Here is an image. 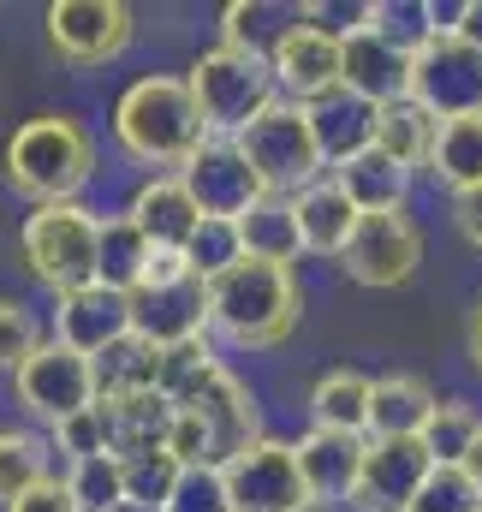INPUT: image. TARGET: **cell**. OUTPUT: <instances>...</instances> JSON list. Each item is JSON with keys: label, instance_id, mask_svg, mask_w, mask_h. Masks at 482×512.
Wrapping results in <instances>:
<instances>
[{"label": "cell", "instance_id": "6da1fadb", "mask_svg": "<svg viewBox=\"0 0 482 512\" xmlns=\"http://www.w3.org/2000/svg\"><path fill=\"white\" fill-rule=\"evenodd\" d=\"M304 316V286L292 268L274 262H250L227 268L221 280H209V334H221L239 352H274L292 340Z\"/></svg>", "mask_w": 482, "mask_h": 512}, {"label": "cell", "instance_id": "7a4b0ae2", "mask_svg": "<svg viewBox=\"0 0 482 512\" xmlns=\"http://www.w3.org/2000/svg\"><path fill=\"white\" fill-rule=\"evenodd\" d=\"M114 137L137 167H155V173H179L203 143L209 126L197 114V96L185 78L173 72H149L114 102Z\"/></svg>", "mask_w": 482, "mask_h": 512}, {"label": "cell", "instance_id": "3957f363", "mask_svg": "<svg viewBox=\"0 0 482 512\" xmlns=\"http://www.w3.org/2000/svg\"><path fill=\"white\" fill-rule=\"evenodd\" d=\"M6 191L24 203H78V191L96 173V137L78 114H36L6 137Z\"/></svg>", "mask_w": 482, "mask_h": 512}, {"label": "cell", "instance_id": "277c9868", "mask_svg": "<svg viewBox=\"0 0 482 512\" xmlns=\"http://www.w3.org/2000/svg\"><path fill=\"white\" fill-rule=\"evenodd\" d=\"M18 262L36 286H48L54 298L84 292L102 280V215L84 203H48L30 209L18 227Z\"/></svg>", "mask_w": 482, "mask_h": 512}, {"label": "cell", "instance_id": "5b68a950", "mask_svg": "<svg viewBox=\"0 0 482 512\" xmlns=\"http://www.w3.org/2000/svg\"><path fill=\"white\" fill-rule=\"evenodd\" d=\"M185 84L197 96V114H203L209 137H239L274 102H286L280 96V78H274V66H268L262 48H227L221 42V48H209V54H197L185 66Z\"/></svg>", "mask_w": 482, "mask_h": 512}, {"label": "cell", "instance_id": "8992f818", "mask_svg": "<svg viewBox=\"0 0 482 512\" xmlns=\"http://www.w3.org/2000/svg\"><path fill=\"white\" fill-rule=\"evenodd\" d=\"M239 149L250 155L268 197H298V191L328 179V155L316 143L310 108H298V102H274L256 126L239 131Z\"/></svg>", "mask_w": 482, "mask_h": 512}, {"label": "cell", "instance_id": "52a82bcc", "mask_svg": "<svg viewBox=\"0 0 482 512\" xmlns=\"http://www.w3.org/2000/svg\"><path fill=\"white\" fill-rule=\"evenodd\" d=\"M268 66L280 78V96L298 108H316L340 90L346 72V36L334 24H316L310 12H298L292 24H280V36L268 42Z\"/></svg>", "mask_w": 482, "mask_h": 512}, {"label": "cell", "instance_id": "ba28073f", "mask_svg": "<svg viewBox=\"0 0 482 512\" xmlns=\"http://www.w3.org/2000/svg\"><path fill=\"white\" fill-rule=\"evenodd\" d=\"M411 102L423 114L447 120H477L482 114V48L459 42L453 30H441L417 60H411Z\"/></svg>", "mask_w": 482, "mask_h": 512}, {"label": "cell", "instance_id": "9c48e42d", "mask_svg": "<svg viewBox=\"0 0 482 512\" xmlns=\"http://www.w3.org/2000/svg\"><path fill=\"white\" fill-rule=\"evenodd\" d=\"M18 405L30 411V417H42L48 429L54 423H66V417H78V411H90V405H102V387H96V358H84V352H72V346H60V340H48L18 376Z\"/></svg>", "mask_w": 482, "mask_h": 512}, {"label": "cell", "instance_id": "30bf717a", "mask_svg": "<svg viewBox=\"0 0 482 512\" xmlns=\"http://www.w3.org/2000/svg\"><path fill=\"white\" fill-rule=\"evenodd\" d=\"M221 471H227V489H233V507L239 512L310 507V483H304V465H298V441L262 435V441L244 447L239 459H227Z\"/></svg>", "mask_w": 482, "mask_h": 512}, {"label": "cell", "instance_id": "8fae6325", "mask_svg": "<svg viewBox=\"0 0 482 512\" xmlns=\"http://www.w3.org/2000/svg\"><path fill=\"white\" fill-rule=\"evenodd\" d=\"M191 203L203 209V221H244L268 191L250 167V155L239 149V137H209L185 167H179Z\"/></svg>", "mask_w": 482, "mask_h": 512}, {"label": "cell", "instance_id": "7c38bea8", "mask_svg": "<svg viewBox=\"0 0 482 512\" xmlns=\"http://www.w3.org/2000/svg\"><path fill=\"white\" fill-rule=\"evenodd\" d=\"M125 42H131V6L125 0H54L48 6V48L78 72L120 60Z\"/></svg>", "mask_w": 482, "mask_h": 512}, {"label": "cell", "instance_id": "4fadbf2b", "mask_svg": "<svg viewBox=\"0 0 482 512\" xmlns=\"http://www.w3.org/2000/svg\"><path fill=\"white\" fill-rule=\"evenodd\" d=\"M423 262V227L411 221V209H393V215H363L352 245L340 256L346 280H358L369 292H387V286H405Z\"/></svg>", "mask_w": 482, "mask_h": 512}, {"label": "cell", "instance_id": "5bb4252c", "mask_svg": "<svg viewBox=\"0 0 482 512\" xmlns=\"http://www.w3.org/2000/svg\"><path fill=\"white\" fill-rule=\"evenodd\" d=\"M131 334L173 352L191 340H209V280L179 274V280H143L131 292Z\"/></svg>", "mask_w": 482, "mask_h": 512}, {"label": "cell", "instance_id": "9a60e30c", "mask_svg": "<svg viewBox=\"0 0 482 512\" xmlns=\"http://www.w3.org/2000/svg\"><path fill=\"white\" fill-rule=\"evenodd\" d=\"M179 411H191V417L209 429V441H215V465L239 459L250 441H262V405H256V393H250L227 364H215L203 382L191 387V393L179 399Z\"/></svg>", "mask_w": 482, "mask_h": 512}, {"label": "cell", "instance_id": "2e32d148", "mask_svg": "<svg viewBox=\"0 0 482 512\" xmlns=\"http://www.w3.org/2000/svg\"><path fill=\"white\" fill-rule=\"evenodd\" d=\"M435 471V453L423 435L411 441H369V459H363V477H358V495L352 507L358 512H411L423 483Z\"/></svg>", "mask_w": 482, "mask_h": 512}, {"label": "cell", "instance_id": "e0dca14e", "mask_svg": "<svg viewBox=\"0 0 482 512\" xmlns=\"http://www.w3.org/2000/svg\"><path fill=\"white\" fill-rule=\"evenodd\" d=\"M125 221H131L155 251H179L185 256V245H191L197 227H203V209L191 203V191H185L179 173H149V179L131 191Z\"/></svg>", "mask_w": 482, "mask_h": 512}, {"label": "cell", "instance_id": "ac0fdd59", "mask_svg": "<svg viewBox=\"0 0 482 512\" xmlns=\"http://www.w3.org/2000/svg\"><path fill=\"white\" fill-rule=\"evenodd\" d=\"M131 334V298L108 292V286H84V292H66L54 298V340L84 352V358H102L108 346H120Z\"/></svg>", "mask_w": 482, "mask_h": 512}, {"label": "cell", "instance_id": "d6986e66", "mask_svg": "<svg viewBox=\"0 0 482 512\" xmlns=\"http://www.w3.org/2000/svg\"><path fill=\"white\" fill-rule=\"evenodd\" d=\"M340 90L358 96L369 108H393L411 96V54H399L393 42H381L369 24H358L346 36V72H340Z\"/></svg>", "mask_w": 482, "mask_h": 512}, {"label": "cell", "instance_id": "ffe728a7", "mask_svg": "<svg viewBox=\"0 0 482 512\" xmlns=\"http://www.w3.org/2000/svg\"><path fill=\"white\" fill-rule=\"evenodd\" d=\"M363 459H369V435H334V429H310L298 441V465H304V483H310V501L322 507H340L358 495Z\"/></svg>", "mask_w": 482, "mask_h": 512}, {"label": "cell", "instance_id": "44dd1931", "mask_svg": "<svg viewBox=\"0 0 482 512\" xmlns=\"http://www.w3.org/2000/svg\"><path fill=\"white\" fill-rule=\"evenodd\" d=\"M173 399L167 393H143V399H102V423H108V453L131 465L149 453H167L173 435Z\"/></svg>", "mask_w": 482, "mask_h": 512}, {"label": "cell", "instance_id": "7402d4cb", "mask_svg": "<svg viewBox=\"0 0 482 512\" xmlns=\"http://www.w3.org/2000/svg\"><path fill=\"white\" fill-rule=\"evenodd\" d=\"M435 405H441V393L423 382V376H411V370H387V376H375L369 441H411V435H423L429 417H435Z\"/></svg>", "mask_w": 482, "mask_h": 512}, {"label": "cell", "instance_id": "603a6c76", "mask_svg": "<svg viewBox=\"0 0 482 512\" xmlns=\"http://www.w3.org/2000/svg\"><path fill=\"white\" fill-rule=\"evenodd\" d=\"M292 209H298V233H304V251L310 256H346L352 245V233H358V203L334 185V173L322 179V185H310V191H298L292 197Z\"/></svg>", "mask_w": 482, "mask_h": 512}, {"label": "cell", "instance_id": "cb8c5ba5", "mask_svg": "<svg viewBox=\"0 0 482 512\" xmlns=\"http://www.w3.org/2000/svg\"><path fill=\"white\" fill-rule=\"evenodd\" d=\"M334 185L358 203V215H393L411 197V173L393 155H381V149H363L346 167H334Z\"/></svg>", "mask_w": 482, "mask_h": 512}, {"label": "cell", "instance_id": "d4e9b609", "mask_svg": "<svg viewBox=\"0 0 482 512\" xmlns=\"http://www.w3.org/2000/svg\"><path fill=\"white\" fill-rule=\"evenodd\" d=\"M310 126H316V143H322L328 167H346L352 155L375 149V108L358 102V96H346V90H334L328 102H316Z\"/></svg>", "mask_w": 482, "mask_h": 512}, {"label": "cell", "instance_id": "484cf974", "mask_svg": "<svg viewBox=\"0 0 482 512\" xmlns=\"http://www.w3.org/2000/svg\"><path fill=\"white\" fill-rule=\"evenodd\" d=\"M369 399H375V376L363 370H328L310 387V423L334 429V435H369Z\"/></svg>", "mask_w": 482, "mask_h": 512}, {"label": "cell", "instance_id": "4316f807", "mask_svg": "<svg viewBox=\"0 0 482 512\" xmlns=\"http://www.w3.org/2000/svg\"><path fill=\"white\" fill-rule=\"evenodd\" d=\"M435 137H441V120L423 114L411 96L393 102V108H375V149L393 155L405 173H429V155H435Z\"/></svg>", "mask_w": 482, "mask_h": 512}, {"label": "cell", "instance_id": "83f0119b", "mask_svg": "<svg viewBox=\"0 0 482 512\" xmlns=\"http://www.w3.org/2000/svg\"><path fill=\"white\" fill-rule=\"evenodd\" d=\"M161 370H167V352L125 334L120 346H108L96 358V387H102V399H143V393H161Z\"/></svg>", "mask_w": 482, "mask_h": 512}, {"label": "cell", "instance_id": "f1b7e54d", "mask_svg": "<svg viewBox=\"0 0 482 512\" xmlns=\"http://www.w3.org/2000/svg\"><path fill=\"white\" fill-rule=\"evenodd\" d=\"M239 239L250 262H274V268H292L304 251V233H298V209L292 197H262L250 215L239 221Z\"/></svg>", "mask_w": 482, "mask_h": 512}, {"label": "cell", "instance_id": "f546056e", "mask_svg": "<svg viewBox=\"0 0 482 512\" xmlns=\"http://www.w3.org/2000/svg\"><path fill=\"white\" fill-rule=\"evenodd\" d=\"M54 477V441L36 429H0V507L24 501Z\"/></svg>", "mask_w": 482, "mask_h": 512}, {"label": "cell", "instance_id": "4dcf8cb0", "mask_svg": "<svg viewBox=\"0 0 482 512\" xmlns=\"http://www.w3.org/2000/svg\"><path fill=\"white\" fill-rule=\"evenodd\" d=\"M363 24L381 36V42H393L399 54H423L447 24H441V6H429V0H369L363 6Z\"/></svg>", "mask_w": 482, "mask_h": 512}, {"label": "cell", "instance_id": "1f68e13d", "mask_svg": "<svg viewBox=\"0 0 482 512\" xmlns=\"http://www.w3.org/2000/svg\"><path fill=\"white\" fill-rule=\"evenodd\" d=\"M429 173L435 185H447L453 197L459 191H482V114L477 120H447L435 137V155H429Z\"/></svg>", "mask_w": 482, "mask_h": 512}, {"label": "cell", "instance_id": "d6a6232c", "mask_svg": "<svg viewBox=\"0 0 482 512\" xmlns=\"http://www.w3.org/2000/svg\"><path fill=\"white\" fill-rule=\"evenodd\" d=\"M149 262H155V245H149L125 215L102 221V280H96V286H108V292H125V298H131V292L143 286Z\"/></svg>", "mask_w": 482, "mask_h": 512}, {"label": "cell", "instance_id": "836d02e7", "mask_svg": "<svg viewBox=\"0 0 482 512\" xmlns=\"http://www.w3.org/2000/svg\"><path fill=\"white\" fill-rule=\"evenodd\" d=\"M66 489H72V501L78 512H125V465L114 453H96V459H78V465H66Z\"/></svg>", "mask_w": 482, "mask_h": 512}, {"label": "cell", "instance_id": "e575fe53", "mask_svg": "<svg viewBox=\"0 0 482 512\" xmlns=\"http://www.w3.org/2000/svg\"><path fill=\"white\" fill-rule=\"evenodd\" d=\"M477 435H482V411L471 399H441L435 417H429V429H423L435 465H465L471 447H477Z\"/></svg>", "mask_w": 482, "mask_h": 512}, {"label": "cell", "instance_id": "d590c367", "mask_svg": "<svg viewBox=\"0 0 482 512\" xmlns=\"http://www.w3.org/2000/svg\"><path fill=\"white\" fill-rule=\"evenodd\" d=\"M179 477H185V465H179L173 453L131 459V465H125V501H131L137 512H167L173 489H179Z\"/></svg>", "mask_w": 482, "mask_h": 512}, {"label": "cell", "instance_id": "8d00e7d4", "mask_svg": "<svg viewBox=\"0 0 482 512\" xmlns=\"http://www.w3.org/2000/svg\"><path fill=\"white\" fill-rule=\"evenodd\" d=\"M185 262H191V274H197V280H221L227 268H239V262H244L239 221H203V227H197V239L185 245Z\"/></svg>", "mask_w": 482, "mask_h": 512}, {"label": "cell", "instance_id": "74e56055", "mask_svg": "<svg viewBox=\"0 0 482 512\" xmlns=\"http://www.w3.org/2000/svg\"><path fill=\"white\" fill-rule=\"evenodd\" d=\"M42 346H48V340H42V328H36L30 304L0 298V376H18V370H24Z\"/></svg>", "mask_w": 482, "mask_h": 512}, {"label": "cell", "instance_id": "f35d334b", "mask_svg": "<svg viewBox=\"0 0 482 512\" xmlns=\"http://www.w3.org/2000/svg\"><path fill=\"white\" fill-rule=\"evenodd\" d=\"M411 512H482V489L471 483L465 465H435Z\"/></svg>", "mask_w": 482, "mask_h": 512}, {"label": "cell", "instance_id": "ab89813d", "mask_svg": "<svg viewBox=\"0 0 482 512\" xmlns=\"http://www.w3.org/2000/svg\"><path fill=\"white\" fill-rule=\"evenodd\" d=\"M167 512H239L233 507V489H227V471L221 465H191L173 489Z\"/></svg>", "mask_w": 482, "mask_h": 512}, {"label": "cell", "instance_id": "60d3db41", "mask_svg": "<svg viewBox=\"0 0 482 512\" xmlns=\"http://www.w3.org/2000/svg\"><path fill=\"white\" fill-rule=\"evenodd\" d=\"M48 441L66 453V465H78V459H96V453H108V423H102V405H90V411H78V417H66V423H54L48 429Z\"/></svg>", "mask_w": 482, "mask_h": 512}, {"label": "cell", "instance_id": "b9f144b4", "mask_svg": "<svg viewBox=\"0 0 482 512\" xmlns=\"http://www.w3.org/2000/svg\"><path fill=\"white\" fill-rule=\"evenodd\" d=\"M215 364H221V358H215V346H209V340H191V346H173V352H167V370H161V393H167V399L179 405V399H185L191 387L203 382V376H209Z\"/></svg>", "mask_w": 482, "mask_h": 512}, {"label": "cell", "instance_id": "7bdbcfd3", "mask_svg": "<svg viewBox=\"0 0 482 512\" xmlns=\"http://www.w3.org/2000/svg\"><path fill=\"white\" fill-rule=\"evenodd\" d=\"M6 512H78V501H72V489H66V477H48L42 489H30L24 501H12Z\"/></svg>", "mask_w": 482, "mask_h": 512}, {"label": "cell", "instance_id": "ee69618b", "mask_svg": "<svg viewBox=\"0 0 482 512\" xmlns=\"http://www.w3.org/2000/svg\"><path fill=\"white\" fill-rule=\"evenodd\" d=\"M453 227L482 251V191H459V197H453Z\"/></svg>", "mask_w": 482, "mask_h": 512}, {"label": "cell", "instance_id": "f6af8a7d", "mask_svg": "<svg viewBox=\"0 0 482 512\" xmlns=\"http://www.w3.org/2000/svg\"><path fill=\"white\" fill-rule=\"evenodd\" d=\"M250 24H256V6H244V0H233V6L221 12V30H227V48H256V36H250Z\"/></svg>", "mask_w": 482, "mask_h": 512}, {"label": "cell", "instance_id": "bcb514c9", "mask_svg": "<svg viewBox=\"0 0 482 512\" xmlns=\"http://www.w3.org/2000/svg\"><path fill=\"white\" fill-rule=\"evenodd\" d=\"M447 30L459 36V42H471V48H482V0H465L453 18H447Z\"/></svg>", "mask_w": 482, "mask_h": 512}, {"label": "cell", "instance_id": "7dc6e473", "mask_svg": "<svg viewBox=\"0 0 482 512\" xmlns=\"http://www.w3.org/2000/svg\"><path fill=\"white\" fill-rule=\"evenodd\" d=\"M465 358L482 376V292H477V304H471V322H465Z\"/></svg>", "mask_w": 482, "mask_h": 512}, {"label": "cell", "instance_id": "c3c4849f", "mask_svg": "<svg viewBox=\"0 0 482 512\" xmlns=\"http://www.w3.org/2000/svg\"><path fill=\"white\" fill-rule=\"evenodd\" d=\"M465 471H471V483L482 489V435H477V447H471V459H465Z\"/></svg>", "mask_w": 482, "mask_h": 512}, {"label": "cell", "instance_id": "681fc988", "mask_svg": "<svg viewBox=\"0 0 482 512\" xmlns=\"http://www.w3.org/2000/svg\"><path fill=\"white\" fill-rule=\"evenodd\" d=\"M298 512H340V507H322V501H310V507H298Z\"/></svg>", "mask_w": 482, "mask_h": 512}]
</instances>
